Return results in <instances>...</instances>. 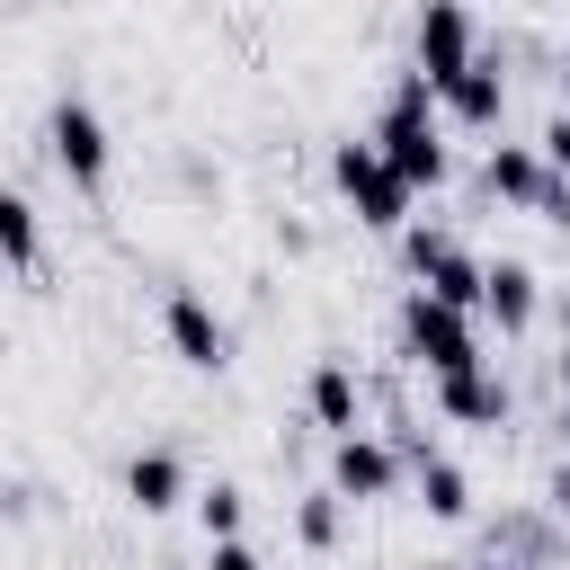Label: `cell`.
<instances>
[{
    "mask_svg": "<svg viewBox=\"0 0 570 570\" xmlns=\"http://www.w3.org/2000/svg\"><path fill=\"white\" fill-rule=\"evenodd\" d=\"M374 142H383V160L410 178V196L445 178V107H436V89H428V71H419V62H410V71H392L383 116H374Z\"/></svg>",
    "mask_w": 570,
    "mask_h": 570,
    "instance_id": "1",
    "label": "cell"
},
{
    "mask_svg": "<svg viewBox=\"0 0 570 570\" xmlns=\"http://www.w3.org/2000/svg\"><path fill=\"white\" fill-rule=\"evenodd\" d=\"M330 187L356 205V223H365V232H410V178L383 160V142H374V134L330 142Z\"/></svg>",
    "mask_w": 570,
    "mask_h": 570,
    "instance_id": "2",
    "label": "cell"
},
{
    "mask_svg": "<svg viewBox=\"0 0 570 570\" xmlns=\"http://www.w3.org/2000/svg\"><path fill=\"white\" fill-rule=\"evenodd\" d=\"M401 356L445 383V374H472L481 365V330H472V312H454V303H436V294L410 285L401 294Z\"/></svg>",
    "mask_w": 570,
    "mask_h": 570,
    "instance_id": "3",
    "label": "cell"
},
{
    "mask_svg": "<svg viewBox=\"0 0 570 570\" xmlns=\"http://www.w3.org/2000/svg\"><path fill=\"white\" fill-rule=\"evenodd\" d=\"M401 258H410L419 294H436V303H454V312H481V294H490V258H472L454 232L410 223V232H401Z\"/></svg>",
    "mask_w": 570,
    "mask_h": 570,
    "instance_id": "4",
    "label": "cell"
},
{
    "mask_svg": "<svg viewBox=\"0 0 570 570\" xmlns=\"http://www.w3.org/2000/svg\"><path fill=\"white\" fill-rule=\"evenodd\" d=\"M45 151H53V169H62L71 187H98V178H107V125H98V107L62 89V98L45 107Z\"/></svg>",
    "mask_w": 570,
    "mask_h": 570,
    "instance_id": "5",
    "label": "cell"
},
{
    "mask_svg": "<svg viewBox=\"0 0 570 570\" xmlns=\"http://www.w3.org/2000/svg\"><path fill=\"white\" fill-rule=\"evenodd\" d=\"M160 330H169V347H178V365H196V374H223L232 365V321L205 303V294H169L160 303Z\"/></svg>",
    "mask_w": 570,
    "mask_h": 570,
    "instance_id": "6",
    "label": "cell"
},
{
    "mask_svg": "<svg viewBox=\"0 0 570 570\" xmlns=\"http://www.w3.org/2000/svg\"><path fill=\"white\" fill-rule=\"evenodd\" d=\"M472 62H481V27H472V9H454V0L419 9V71H428V89L463 80Z\"/></svg>",
    "mask_w": 570,
    "mask_h": 570,
    "instance_id": "7",
    "label": "cell"
},
{
    "mask_svg": "<svg viewBox=\"0 0 570 570\" xmlns=\"http://www.w3.org/2000/svg\"><path fill=\"white\" fill-rule=\"evenodd\" d=\"M401 472H410V463L392 454V436H338V445H330V490H338V499H392Z\"/></svg>",
    "mask_w": 570,
    "mask_h": 570,
    "instance_id": "8",
    "label": "cell"
},
{
    "mask_svg": "<svg viewBox=\"0 0 570 570\" xmlns=\"http://www.w3.org/2000/svg\"><path fill=\"white\" fill-rule=\"evenodd\" d=\"M303 401H312V428H330V445L338 436H365V383H356L347 356H321L312 383H303Z\"/></svg>",
    "mask_w": 570,
    "mask_h": 570,
    "instance_id": "9",
    "label": "cell"
},
{
    "mask_svg": "<svg viewBox=\"0 0 570 570\" xmlns=\"http://www.w3.org/2000/svg\"><path fill=\"white\" fill-rule=\"evenodd\" d=\"M436 107L454 116V125H472V134H490L499 116H508V71H499V53H481L463 80H445L436 89Z\"/></svg>",
    "mask_w": 570,
    "mask_h": 570,
    "instance_id": "10",
    "label": "cell"
},
{
    "mask_svg": "<svg viewBox=\"0 0 570 570\" xmlns=\"http://www.w3.org/2000/svg\"><path fill=\"white\" fill-rule=\"evenodd\" d=\"M481 187H490L499 205H543V196H552V169H543V151H534V142H490Z\"/></svg>",
    "mask_w": 570,
    "mask_h": 570,
    "instance_id": "11",
    "label": "cell"
},
{
    "mask_svg": "<svg viewBox=\"0 0 570 570\" xmlns=\"http://www.w3.org/2000/svg\"><path fill=\"white\" fill-rule=\"evenodd\" d=\"M436 410H445L454 428H508V383H499L490 365L445 374V383H436Z\"/></svg>",
    "mask_w": 570,
    "mask_h": 570,
    "instance_id": "12",
    "label": "cell"
},
{
    "mask_svg": "<svg viewBox=\"0 0 570 570\" xmlns=\"http://www.w3.org/2000/svg\"><path fill=\"white\" fill-rule=\"evenodd\" d=\"M481 312L517 338V330H534V312H543V285H534V267L525 258H490V294H481Z\"/></svg>",
    "mask_w": 570,
    "mask_h": 570,
    "instance_id": "13",
    "label": "cell"
},
{
    "mask_svg": "<svg viewBox=\"0 0 570 570\" xmlns=\"http://www.w3.org/2000/svg\"><path fill=\"white\" fill-rule=\"evenodd\" d=\"M125 499H134L142 517L178 508V499H187V463H178L169 445H142V454H125Z\"/></svg>",
    "mask_w": 570,
    "mask_h": 570,
    "instance_id": "14",
    "label": "cell"
},
{
    "mask_svg": "<svg viewBox=\"0 0 570 570\" xmlns=\"http://www.w3.org/2000/svg\"><path fill=\"white\" fill-rule=\"evenodd\" d=\"M410 481H419V508H428L436 525H463V517H472V481H463V463H454V454L410 463Z\"/></svg>",
    "mask_w": 570,
    "mask_h": 570,
    "instance_id": "15",
    "label": "cell"
},
{
    "mask_svg": "<svg viewBox=\"0 0 570 570\" xmlns=\"http://www.w3.org/2000/svg\"><path fill=\"white\" fill-rule=\"evenodd\" d=\"M240 517H249V490H240V481H205V490H196L205 543H240Z\"/></svg>",
    "mask_w": 570,
    "mask_h": 570,
    "instance_id": "16",
    "label": "cell"
},
{
    "mask_svg": "<svg viewBox=\"0 0 570 570\" xmlns=\"http://www.w3.org/2000/svg\"><path fill=\"white\" fill-rule=\"evenodd\" d=\"M338 525H347V499H338V490H303V499H294V534H303L312 552H330Z\"/></svg>",
    "mask_w": 570,
    "mask_h": 570,
    "instance_id": "17",
    "label": "cell"
},
{
    "mask_svg": "<svg viewBox=\"0 0 570 570\" xmlns=\"http://www.w3.org/2000/svg\"><path fill=\"white\" fill-rule=\"evenodd\" d=\"M0 249H9V267H18V276H36V205H27L18 187L0 196Z\"/></svg>",
    "mask_w": 570,
    "mask_h": 570,
    "instance_id": "18",
    "label": "cell"
},
{
    "mask_svg": "<svg viewBox=\"0 0 570 570\" xmlns=\"http://www.w3.org/2000/svg\"><path fill=\"white\" fill-rule=\"evenodd\" d=\"M534 151H543V169H552V178H570V107H561V116H543Z\"/></svg>",
    "mask_w": 570,
    "mask_h": 570,
    "instance_id": "19",
    "label": "cell"
},
{
    "mask_svg": "<svg viewBox=\"0 0 570 570\" xmlns=\"http://www.w3.org/2000/svg\"><path fill=\"white\" fill-rule=\"evenodd\" d=\"M205 570H258L249 543H205Z\"/></svg>",
    "mask_w": 570,
    "mask_h": 570,
    "instance_id": "20",
    "label": "cell"
},
{
    "mask_svg": "<svg viewBox=\"0 0 570 570\" xmlns=\"http://www.w3.org/2000/svg\"><path fill=\"white\" fill-rule=\"evenodd\" d=\"M534 214H543V223H561V232H570V178H552V196H543V205H534Z\"/></svg>",
    "mask_w": 570,
    "mask_h": 570,
    "instance_id": "21",
    "label": "cell"
},
{
    "mask_svg": "<svg viewBox=\"0 0 570 570\" xmlns=\"http://www.w3.org/2000/svg\"><path fill=\"white\" fill-rule=\"evenodd\" d=\"M552 508H570V472H552Z\"/></svg>",
    "mask_w": 570,
    "mask_h": 570,
    "instance_id": "22",
    "label": "cell"
},
{
    "mask_svg": "<svg viewBox=\"0 0 570 570\" xmlns=\"http://www.w3.org/2000/svg\"><path fill=\"white\" fill-rule=\"evenodd\" d=\"M552 365H561V392H570V338H561V356H552Z\"/></svg>",
    "mask_w": 570,
    "mask_h": 570,
    "instance_id": "23",
    "label": "cell"
},
{
    "mask_svg": "<svg viewBox=\"0 0 570 570\" xmlns=\"http://www.w3.org/2000/svg\"><path fill=\"white\" fill-rule=\"evenodd\" d=\"M481 570H525V561H508V552H490V561H481Z\"/></svg>",
    "mask_w": 570,
    "mask_h": 570,
    "instance_id": "24",
    "label": "cell"
},
{
    "mask_svg": "<svg viewBox=\"0 0 570 570\" xmlns=\"http://www.w3.org/2000/svg\"><path fill=\"white\" fill-rule=\"evenodd\" d=\"M561 338H570V294H561Z\"/></svg>",
    "mask_w": 570,
    "mask_h": 570,
    "instance_id": "25",
    "label": "cell"
},
{
    "mask_svg": "<svg viewBox=\"0 0 570 570\" xmlns=\"http://www.w3.org/2000/svg\"><path fill=\"white\" fill-rule=\"evenodd\" d=\"M561 98H570V53H561Z\"/></svg>",
    "mask_w": 570,
    "mask_h": 570,
    "instance_id": "26",
    "label": "cell"
},
{
    "mask_svg": "<svg viewBox=\"0 0 570 570\" xmlns=\"http://www.w3.org/2000/svg\"><path fill=\"white\" fill-rule=\"evenodd\" d=\"M561 445H570V401H561Z\"/></svg>",
    "mask_w": 570,
    "mask_h": 570,
    "instance_id": "27",
    "label": "cell"
}]
</instances>
